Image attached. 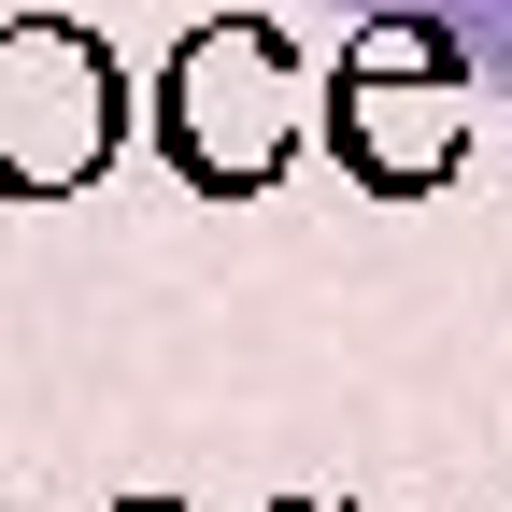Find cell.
<instances>
[{"label":"cell","instance_id":"277c9868","mask_svg":"<svg viewBox=\"0 0 512 512\" xmlns=\"http://www.w3.org/2000/svg\"><path fill=\"white\" fill-rule=\"evenodd\" d=\"M285 512H328V498H285Z\"/></svg>","mask_w":512,"mask_h":512},{"label":"cell","instance_id":"7a4b0ae2","mask_svg":"<svg viewBox=\"0 0 512 512\" xmlns=\"http://www.w3.org/2000/svg\"><path fill=\"white\" fill-rule=\"evenodd\" d=\"M171 157H185V185H214V200H256V185L285 171V143H299V86H285V43L256 29V15H228V29H200L171 57Z\"/></svg>","mask_w":512,"mask_h":512},{"label":"cell","instance_id":"3957f363","mask_svg":"<svg viewBox=\"0 0 512 512\" xmlns=\"http://www.w3.org/2000/svg\"><path fill=\"white\" fill-rule=\"evenodd\" d=\"M114 128H128V100H114V57L86 29H43V15L0 29V185L15 200L86 185L114 157Z\"/></svg>","mask_w":512,"mask_h":512},{"label":"cell","instance_id":"5b68a950","mask_svg":"<svg viewBox=\"0 0 512 512\" xmlns=\"http://www.w3.org/2000/svg\"><path fill=\"white\" fill-rule=\"evenodd\" d=\"M143 512H157V498H143Z\"/></svg>","mask_w":512,"mask_h":512},{"label":"cell","instance_id":"6da1fadb","mask_svg":"<svg viewBox=\"0 0 512 512\" xmlns=\"http://www.w3.org/2000/svg\"><path fill=\"white\" fill-rule=\"evenodd\" d=\"M328 143H342L356 185H384V200L441 185V171L470 157V114H456V29H441V15H384V29H356L342 100H328Z\"/></svg>","mask_w":512,"mask_h":512}]
</instances>
